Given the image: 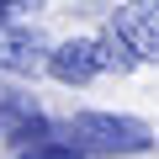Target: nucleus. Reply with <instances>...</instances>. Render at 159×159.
Returning a JSON list of instances; mask_svg holds the SVG:
<instances>
[{
  "label": "nucleus",
  "mask_w": 159,
  "mask_h": 159,
  "mask_svg": "<svg viewBox=\"0 0 159 159\" xmlns=\"http://www.w3.org/2000/svg\"><path fill=\"white\" fill-rule=\"evenodd\" d=\"M43 69L58 80V85H90L96 74H133L138 58H133V48L122 43V32L106 21L96 37H69V43L48 48Z\"/></svg>",
  "instance_id": "nucleus-1"
},
{
  "label": "nucleus",
  "mask_w": 159,
  "mask_h": 159,
  "mask_svg": "<svg viewBox=\"0 0 159 159\" xmlns=\"http://www.w3.org/2000/svg\"><path fill=\"white\" fill-rule=\"evenodd\" d=\"M69 138H74V148L80 154H106V159H117V154H143V148H154V127L148 122H138V117H111V111H80V117H69V127H64Z\"/></svg>",
  "instance_id": "nucleus-2"
},
{
  "label": "nucleus",
  "mask_w": 159,
  "mask_h": 159,
  "mask_svg": "<svg viewBox=\"0 0 159 159\" xmlns=\"http://www.w3.org/2000/svg\"><path fill=\"white\" fill-rule=\"evenodd\" d=\"M111 27L122 32L138 64H159V0H122L111 11Z\"/></svg>",
  "instance_id": "nucleus-3"
},
{
  "label": "nucleus",
  "mask_w": 159,
  "mask_h": 159,
  "mask_svg": "<svg viewBox=\"0 0 159 159\" xmlns=\"http://www.w3.org/2000/svg\"><path fill=\"white\" fill-rule=\"evenodd\" d=\"M43 58H48V37L37 27L0 16V69L6 74H37Z\"/></svg>",
  "instance_id": "nucleus-4"
},
{
  "label": "nucleus",
  "mask_w": 159,
  "mask_h": 159,
  "mask_svg": "<svg viewBox=\"0 0 159 159\" xmlns=\"http://www.w3.org/2000/svg\"><path fill=\"white\" fill-rule=\"evenodd\" d=\"M48 138V117L32 106V96H0V143H11V148H27Z\"/></svg>",
  "instance_id": "nucleus-5"
},
{
  "label": "nucleus",
  "mask_w": 159,
  "mask_h": 159,
  "mask_svg": "<svg viewBox=\"0 0 159 159\" xmlns=\"http://www.w3.org/2000/svg\"><path fill=\"white\" fill-rule=\"evenodd\" d=\"M16 159H90V154H80L74 143H53V138H37V143L16 148Z\"/></svg>",
  "instance_id": "nucleus-6"
},
{
  "label": "nucleus",
  "mask_w": 159,
  "mask_h": 159,
  "mask_svg": "<svg viewBox=\"0 0 159 159\" xmlns=\"http://www.w3.org/2000/svg\"><path fill=\"white\" fill-rule=\"evenodd\" d=\"M0 96H6V85H0Z\"/></svg>",
  "instance_id": "nucleus-7"
},
{
  "label": "nucleus",
  "mask_w": 159,
  "mask_h": 159,
  "mask_svg": "<svg viewBox=\"0 0 159 159\" xmlns=\"http://www.w3.org/2000/svg\"><path fill=\"white\" fill-rule=\"evenodd\" d=\"M32 6H37V0H32Z\"/></svg>",
  "instance_id": "nucleus-8"
}]
</instances>
